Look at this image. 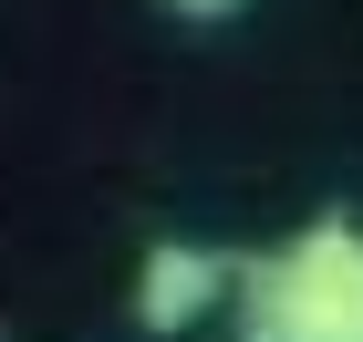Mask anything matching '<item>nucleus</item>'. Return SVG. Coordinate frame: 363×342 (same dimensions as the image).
Instances as JSON below:
<instances>
[{"label":"nucleus","instance_id":"obj_1","mask_svg":"<svg viewBox=\"0 0 363 342\" xmlns=\"http://www.w3.org/2000/svg\"><path fill=\"white\" fill-rule=\"evenodd\" d=\"M239 342H363V228L311 218L291 249L228 270Z\"/></svg>","mask_w":363,"mask_h":342},{"label":"nucleus","instance_id":"obj_3","mask_svg":"<svg viewBox=\"0 0 363 342\" xmlns=\"http://www.w3.org/2000/svg\"><path fill=\"white\" fill-rule=\"evenodd\" d=\"M167 11H177V21H197V31H208V21H239L250 0H167Z\"/></svg>","mask_w":363,"mask_h":342},{"label":"nucleus","instance_id":"obj_2","mask_svg":"<svg viewBox=\"0 0 363 342\" xmlns=\"http://www.w3.org/2000/svg\"><path fill=\"white\" fill-rule=\"evenodd\" d=\"M228 270L239 259H218V249H197V239H156V249L135 259V321L156 342H177V332H197V321L228 301Z\"/></svg>","mask_w":363,"mask_h":342}]
</instances>
